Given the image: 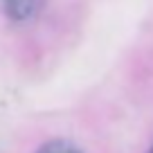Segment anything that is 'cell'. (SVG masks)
Segmentation results:
<instances>
[{
    "mask_svg": "<svg viewBox=\"0 0 153 153\" xmlns=\"http://www.w3.org/2000/svg\"><path fill=\"white\" fill-rule=\"evenodd\" d=\"M43 0H2V9L7 18L14 23H29L41 11Z\"/></svg>",
    "mask_w": 153,
    "mask_h": 153,
    "instance_id": "obj_1",
    "label": "cell"
},
{
    "mask_svg": "<svg viewBox=\"0 0 153 153\" xmlns=\"http://www.w3.org/2000/svg\"><path fill=\"white\" fill-rule=\"evenodd\" d=\"M36 153H83L81 149H76L74 144L63 142V140H54V142H48L38 149Z\"/></svg>",
    "mask_w": 153,
    "mask_h": 153,
    "instance_id": "obj_2",
    "label": "cell"
},
{
    "mask_svg": "<svg viewBox=\"0 0 153 153\" xmlns=\"http://www.w3.org/2000/svg\"><path fill=\"white\" fill-rule=\"evenodd\" d=\"M149 153H153V146H151V149H149Z\"/></svg>",
    "mask_w": 153,
    "mask_h": 153,
    "instance_id": "obj_3",
    "label": "cell"
}]
</instances>
